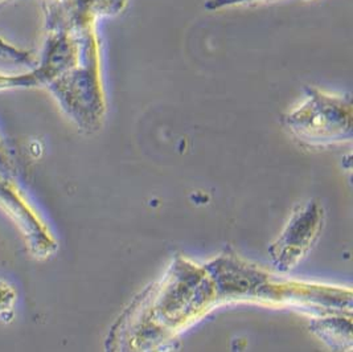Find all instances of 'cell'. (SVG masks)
I'll list each match as a JSON object with an SVG mask.
<instances>
[{
	"instance_id": "obj_5",
	"label": "cell",
	"mask_w": 353,
	"mask_h": 352,
	"mask_svg": "<svg viewBox=\"0 0 353 352\" xmlns=\"http://www.w3.org/2000/svg\"><path fill=\"white\" fill-rule=\"evenodd\" d=\"M252 1H258V0H209L207 3V8L210 11H216L225 7H232V6L243 4V3H252Z\"/></svg>"
},
{
	"instance_id": "obj_1",
	"label": "cell",
	"mask_w": 353,
	"mask_h": 352,
	"mask_svg": "<svg viewBox=\"0 0 353 352\" xmlns=\"http://www.w3.org/2000/svg\"><path fill=\"white\" fill-rule=\"evenodd\" d=\"M283 125L308 144L341 142L352 135V102L350 95H332L308 88L305 101L285 114Z\"/></svg>"
},
{
	"instance_id": "obj_4",
	"label": "cell",
	"mask_w": 353,
	"mask_h": 352,
	"mask_svg": "<svg viewBox=\"0 0 353 352\" xmlns=\"http://www.w3.org/2000/svg\"><path fill=\"white\" fill-rule=\"evenodd\" d=\"M0 59L14 64L34 66L36 60L30 50L19 48L0 36Z\"/></svg>"
},
{
	"instance_id": "obj_3",
	"label": "cell",
	"mask_w": 353,
	"mask_h": 352,
	"mask_svg": "<svg viewBox=\"0 0 353 352\" xmlns=\"http://www.w3.org/2000/svg\"><path fill=\"white\" fill-rule=\"evenodd\" d=\"M33 88H41L39 77L36 76L33 69L28 73H19V75H8V73L0 72V92L33 89Z\"/></svg>"
},
{
	"instance_id": "obj_2",
	"label": "cell",
	"mask_w": 353,
	"mask_h": 352,
	"mask_svg": "<svg viewBox=\"0 0 353 352\" xmlns=\"http://www.w3.org/2000/svg\"><path fill=\"white\" fill-rule=\"evenodd\" d=\"M46 88L81 130L93 131L101 126L106 102L101 81L99 53L82 60L50 81Z\"/></svg>"
},
{
	"instance_id": "obj_6",
	"label": "cell",
	"mask_w": 353,
	"mask_h": 352,
	"mask_svg": "<svg viewBox=\"0 0 353 352\" xmlns=\"http://www.w3.org/2000/svg\"><path fill=\"white\" fill-rule=\"evenodd\" d=\"M4 1H7V0H0V4H1V3H4Z\"/></svg>"
}]
</instances>
